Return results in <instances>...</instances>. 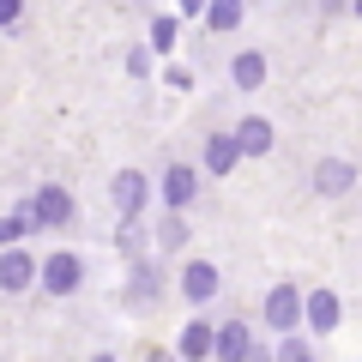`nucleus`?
Here are the masks:
<instances>
[{
  "label": "nucleus",
  "mask_w": 362,
  "mask_h": 362,
  "mask_svg": "<svg viewBox=\"0 0 362 362\" xmlns=\"http://www.w3.org/2000/svg\"><path fill=\"white\" fill-rule=\"evenodd\" d=\"M25 218H30V230H66L73 223V194L61 181H42L37 194L25 199Z\"/></svg>",
  "instance_id": "nucleus-2"
},
{
  "label": "nucleus",
  "mask_w": 362,
  "mask_h": 362,
  "mask_svg": "<svg viewBox=\"0 0 362 362\" xmlns=\"http://www.w3.org/2000/svg\"><path fill=\"white\" fill-rule=\"evenodd\" d=\"M25 6H30V0H0V30H18V25H25Z\"/></svg>",
  "instance_id": "nucleus-19"
},
{
  "label": "nucleus",
  "mask_w": 362,
  "mask_h": 362,
  "mask_svg": "<svg viewBox=\"0 0 362 362\" xmlns=\"http://www.w3.org/2000/svg\"><path fill=\"white\" fill-rule=\"evenodd\" d=\"M350 181H356V169H350V163H338V157H326V163L314 169V187H320V194H344Z\"/></svg>",
  "instance_id": "nucleus-14"
},
{
  "label": "nucleus",
  "mask_w": 362,
  "mask_h": 362,
  "mask_svg": "<svg viewBox=\"0 0 362 362\" xmlns=\"http://www.w3.org/2000/svg\"><path fill=\"white\" fill-rule=\"evenodd\" d=\"M230 78H235V85H242V90H259V85H266V54L242 49V54H235V61H230Z\"/></svg>",
  "instance_id": "nucleus-13"
},
{
  "label": "nucleus",
  "mask_w": 362,
  "mask_h": 362,
  "mask_svg": "<svg viewBox=\"0 0 362 362\" xmlns=\"http://www.w3.org/2000/svg\"><path fill=\"white\" fill-rule=\"evenodd\" d=\"M356 13H362V0H356Z\"/></svg>",
  "instance_id": "nucleus-23"
},
{
  "label": "nucleus",
  "mask_w": 362,
  "mask_h": 362,
  "mask_svg": "<svg viewBox=\"0 0 362 362\" xmlns=\"http://www.w3.org/2000/svg\"><path fill=\"white\" fill-rule=\"evenodd\" d=\"M235 163H242L235 139H230V133H211V139H206V175H230Z\"/></svg>",
  "instance_id": "nucleus-12"
},
{
  "label": "nucleus",
  "mask_w": 362,
  "mask_h": 362,
  "mask_svg": "<svg viewBox=\"0 0 362 362\" xmlns=\"http://www.w3.org/2000/svg\"><path fill=\"white\" fill-rule=\"evenodd\" d=\"M284 362H314V356H302V350H296V344H284Z\"/></svg>",
  "instance_id": "nucleus-20"
},
{
  "label": "nucleus",
  "mask_w": 362,
  "mask_h": 362,
  "mask_svg": "<svg viewBox=\"0 0 362 362\" xmlns=\"http://www.w3.org/2000/svg\"><path fill=\"white\" fill-rule=\"evenodd\" d=\"M218 290H223V278H218V266H211V259H187V266H181V296L194 302V308H206Z\"/></svg>",
  "instance_id": "nucleus-5"
},
{
  "label": "nucleus",
  "mask_w": 362,
  "mask_h": 362,
  "mask_svg": "<svg viewBox=\"0 0 362 362\" xmlns=\"http://www.w3.org/2000/svg\"><path fill=\"white\" fill-rule=\"evenodd\" d=\"M157 242H163V247H181V242H187V218H181V211H169V218L157 223Z\"/></svg>",
  "instance_id": "nucleus-17"
},
{
  "label": "nucleus",
  "mask_w": 362,
  "mask_h": 362,
  "mask_svg": "<svg viewBox=\"0 0 362 362\" xmlns=\"http://www.w3.org/2000/svg\"><path fill=\"white\" fill-rule=\"evenodd\" d=\"M30 235V218H25V206L18 211H6V218H0V247H18Z\"/></svg>",
  "instance_id": "nucleus-16"
},
{
  "label": "nucleus",
  "mask_w": 362,
  "mask_h": 362,
  "mask_svg": "<svg viewBox=\"0 0 362 362\" xmlns=\"http://www.w3.org/2000/svg\"><path fill=\"white\" fill-rule=\"evenodd\" d=\"M211 332H218V326H211V320H187V326H181V362H206L211 356Z\"/></svg>",
  "instance_id": "nucleus-10"
},
{
  "label": "nucleus",
  "mask_w": 362,
  "mask_h": 362,
  "mask_svg": "<svg viewBox=\"0 0 362 362\" xmlns=\"http://www.w3.org/2000/svg\"><path fill=\"white\" fill-rule=\"evenodd\" d=\"M37 290H42V296H54V302L78 296V290H85V259H78L73 247L42 254V259H37Z\"/></svg>",
  "instance_id": "nucleus-1"
},
{
  "label": "nucleus",
  "mask_w": 362,
  "mask_h": 362,
  "mask_svg": "<svg viewBox=\"0 0 362 362\" xmlns=\"http://www.w3.org/2000/svg\"><path fill=\"white\" fill-rule=\"evenodd\" d=\"M181 13H206V0H181Z\"/></svg>",
  "instance_id": "nucleus-21"
},
{
  "label": "nucleus",
  "mask_w": 362,
  "mask_h": 362,
  "mask_svg": "<svg viewBox=\"0 0 362 362\" xmlns=\"http://www.w3.org/2000/svg\"><path fill=\"white\" fill-rule=\"evenodd\" d=\"M25 290H37V254L25 242L0 247V296H25Z\"/></svg>",
  "instance_id": "nucleus-3"
},
{
  "label": "nucleus",
  "mask_w": 362,
  "mask_h": 362,
  "mask_svg": "<svg viewBox=\"0 0 362 362\" xmlns=\"http://www.w3.org/2000/svg\"><path fill=\"white\" fill-rule=\"evenodd\" d=\"M151 49H157V54L175 49V18H151Z\"/></svg>",
  "instance_id": "nucleus-18"
},
{
  "label": "nucleus",
  "mask_w": 362,
  "mask_h": 362,
  "mask_svg": "<svg viewBox=\"0 0 362 362\" xmlns=\"http://www.w3.org/2000/svg\"><path fill=\"white\" fill-rule=\"evenodd\" d=\"M206 25L211 30H235L242 25V0H206Z\"/></svg>",
  "instance_id": "nucleus-15"
},
{
  "label": "nucleus",
  "mask_w": 362,
  "mask_h": 362,
  "mask_svg": "<svg viewBox=\"0 0 362 362\" xmlns=\"http://www.w3.org/2000/svg\"><path fill=\"white\" fill-rule=\"evenodd\" d=\"M247 350H254V332H247L242 320H223L218 332H211V356L218 362H247Z\"/></svg>",
  "instance_id": "nucleus-8"
},
{
  "label": "nucleus",
  "mask_w": 362,
  "mask_h": 362,
  "mask_svg": "<svg viewBox=\"0 0 362 362\" xmlns=\"http://www.w3.org/2000/svg\"><path fill=\"white\" fill-rule=\"evenodd\" d=\"M302 320H308L314 332H332V326H338V296H332V290H314V296H302Z\"/></svg>",
  "instance_id": "nucleus-11"
},
{
  "label": "nucleus",
  "mask_w": 362,
  "mask_h": 362,
  "mask_svg": "<svg viewBox=\"0 0 362 362\" xmlns=\"http://www.w3.org/2000/svg\"><path fill=\"white\" fill-rule=\"evenodd\" d=\"M230 139H235V151H242V157H266V151H272V121H259V115H247L242 127L230 133Z\"/></svg>",
  "instance_id": "nucleus-9"
},
{
  "label": "nucleus",
  "mask_w": 362,
  "mask_h": 362,
  "mask_svg": "<svg viewBox=\"0 0 362 362\" xmlns=\"http://www.w3.org/2000/svg\"><path fill=\"white\" fill-rule=\"evenodd\" d=\"M90 362H115V356H90Z\"/></svg>",
  "instance_id": "nucleus-22"
},
{
  "label": "nucleus",
  "mask_w": 362,
  "mask_h": 362,
  "mask_svg": "<svg viewBox=\"0 0 362 362\" xmlns=\"http://www.w3.org/2000/svg\"><path fill=\"white\" fill-rule=\"evenodd\" d=\"M145 194H151V181H145L139 175V169H121V175L115 181H109V199H115V211H121V218H139V206H145Z\"/></svg>",
  "instance_id": "nucleus-6"
},
{
  "label": "nucleus",
  "mask_w": 362,
  "mask_h": 362,
  "mask_svg": "<svg viewBox=\"0 0 362 362\" xmlns=\"http://www.w3.org/2000/svg\"><path fill=\"white\" fill-rule=\"evenodd\" d=\"M296 320H302V290L296 284H278L266 296V326H272V332H290Z\"/></svg>",
  "instance_id": "nucleus-7"
},
{
  "label": "nucleus",
  "mask_w": 362,
  "mask_h": 362,
  "mask_svg": "<svg viewBox=\"0 0 362 362\" xmlns=\"http://www.w3.org/2000/svg\"><path fill=\"white\" fill-rule=\"evenodd\" d=\"M157 194H163L169 211H187V206L199 199V169H194V163H169L163 181H157Z\"/></svg>",
  "instance_id": "nucleus-4"
}]
</instances>
